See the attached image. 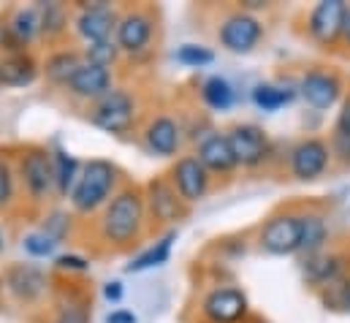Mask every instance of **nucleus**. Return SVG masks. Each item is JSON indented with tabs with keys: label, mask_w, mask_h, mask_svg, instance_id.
<instances>
[{
	"label": "nucleus",
	"mask_w": 350,
	"mask_h": 323,
	"mask_svg": "<svg viewBox=\"0 0 350 323\" xmlns=\"http://www.w3.org/2000/svg\"><path fill=\"white\" fill-rule=\"evenodd\" d=\"M114 166L109 161H90L85 171L79 174L74 190H71V201L79 212H90L95 207H100L106 201V196L111 193L114 185Z\"/></svg>",
	"instance_id": "f03ea898"
},
{
	"label": "nucleus",
	"mask_w": 350,
	"mask_h": 323,
	"mask_svg": "<svg viewBox=\"0 0 350 323\" xmlns=\"http://www.w3.org/2000/svg\"><path fill=\"white\" fill-rule=\"evenodd\" d=\"M55 244L57 240L52 237V234H30V237H25V250L30 253V255H36V258H44V255H52V250H55Z\"/></svg>",
	"instance_id": "2f4dec72"
},
{
	"label": "nucleus",
	"mask_w": 350,
	"mask_h": 323,
	"mask_svg": "<svg viewBox=\"0 0 350 323\" xmlns=\"http://www.w3.org/2000/svg\"><path fill=\"white\" fill-rule=\"evenodd\" d=\"M103 296H106L109 302H120V296H122V285H120V283H109V285L103 288Z\"/></svg>",
	"instance_id": "58836bf2"
},
{
	"label": "nucleus",
	"mask_w": 350,
	"mask_h": 323,
	"mask_svg": "<svg viewBox=\"0 0 350 323\" xmlns=\"http://www.w3.org/2000/svg\"><path fill=\"white\" fill-rule=\"evenodd\" d=\"M261 244L271 255H291L301 250V218L282 215L266 223L261 231Z\"/></svg>",
	"instance_id": "20e7f679"
},
{
	"label": "nucleus",
	"mask_w": 350,
	"mask_h": 323,
	"mask_svg": "<svg viewBox=\"0 0 350 323\" xmlns=\"http://www.w3.org/2000/svg\"><path fill=\"white\" fill-rule=\"evenodd\" d=\"M228 144L234 150V158L242 166H258L266 158L269 139L258 125H239L228 133Z\"/></svg>",
	"instance_id": "6e6552de"
},
{
	"label": "nucleus",
	"mask_w": 350,
	"mask_h": 323,
	"mask_svg": "<svg viewBox=\"0 0 350 323\" xmlns=\"http://www.w3.org/2000/svg\"><path fill=\"white\" fill-rule=\"evenodd\" d=\"M52 171H55L57 190L60 193H68V188L74 185V177H77V161L68 153H57L55 161H52Z\"/></svg>",
	"instance_id": "bb28decb"
},
{
	"label": "nucleus",
	"mask_w": 350,
	"mask_h": 323,
	"mask_svg": "<svg viewBox=\"0 0 350 323\" xmlns=\"http://www.w3.org/2000/svg\"><path fill=\"white\" fill-rule=\"evenodd\" d=\"M299 90H301L304 101H307L312 109H329V106L337 103L342 84H340L337 77H332V74L312 71V74H307V77L301 79V87H299Z\"/></svg>",
	"instance_id": "9b49d317"
},
{
	"label": "nucleus",
	"mask_w": 350,
	"mask_h": 323,
	"mask_svg": "<svg viewBox=\"0 0 350 323\" xmlns=\"http://www.w3.org/2000/svg\"><path fill=\"white\" fill-rule=\"evenodd\" d=\"M291 98H293V90H288V87H274V84H261V87H256V92H253L256 106L263 109V112H277L280 106L291 103Z\"/></svg>",
	"instance_id": "5701e85b"
},
{
	"label": "nucleus",
	"mask_w": 350,
	"mask_h": 323,
	"mask_svg": "<svg viewBox=\"0 0 350 323\" xmlns=\"http://www.w3.org/2000/svg\"><path fill=\"white\" fill-rule=\"evenodd\" d=\"M36 74H38L36 63L30 57H25V55H14V57H8V60L0 63V81L3 84H11V87L30 84V81L36 79Z\"/></svg>",
	"instance_id": "a211bd4d"
},
{
	"label": "nucleus",
	"mask_w": 350,
	"mask_h": 323,
	"mask_svg": "<svg viewBox=\"0 0 350 323\" xmlns=\"http://www.w3.org/2000/svg\"><path fill=\"white\" fill-rule=\"evenodd\" d=\"M63 25H66V14H63V8L57 3L41 5V30L46 36H57L63 30Z\"/></svg>",
	"instance_id": "c85d7f7f"
},
{
	"label": "nucleus",
	"mask_w": 350,
	"mask_h": 323,
	"mask_svg": "<svg viewBox=\"0 0 350 323\" xmlns=\"http://www.w3.org/2000/svg\"><path fill=\"white\" fill-rule=\"evenodd\" d=\"M22 177H25L27 190H30L36 198L46 196V190H49L52 182H55L52 161H49L44 153H30V155H25V161H22Z\"/></svg>",
	"instance_id": "ddd939ff"
},
{
	"label": "nucleus",
	"mask_w": 350,
	"mask_h": 323,
	"mask_svg": "<svg viewBox=\"0 0 350 323\" xmlns=\"http://www.w3.org/2000/svg\"><path fill=\"white\" fill-rule=\"evenodd\" d=\"M147 142L158 155H174L179 147V128L172 117H158L150 131H147Z\"/></svg>",
	"instance_id": "f3484780"
},
{
	"label": "nucleus",
	"mask_w": 350,
	"mask_h": 323,
	"mask_svg": "<svg viewBox=\"0 0 350 323\" xmlns=\"http://www.w3.org/2000/svg\"><path fill=\"white\" fill-rule=\"evenodd\" d=\"M326 163H329V147L318 139H307L293 150L291 168L296 179H315L326 171Z\"/></svg>",
	"instance_id": "1a4fd4ad"
},
{
	"label": "nucleus",
	"mask_w": 350,
	"mask_h": 323,
	"mask_svg": "<svg viewBox=\"0 0 350 323\" xmlns=\"http://www.w3.org/2000/svg\"><path fill=\"white\" fill-rule=\"evenodd\" d=\"M109 84H111V77H109V68H100V66H79V71L71 77L68 87L74 95L79 98H103L109 92Z\"/></svg>",
	"instance_id": "4468645a"
},
{
	"label": "nucleus",
	"mask_w": 350,
	"mask_h": 323,
	"mask_svg": "<svg viewBox=\"0 0 350 323\" xmlns=\"http://www.w3.org/2000/svg\"><path fill=\"white\" fill-rule=\"evenodd\" d=\"M174 240H176V234H166L155 247H150L147 253H142V255L128 266V272H144V269H152V266L166 263L169 255H172V244H174Z\"/></svg>",
	"instance_id": "412c9836"
},
{
	"label": "nucleus",
	"mask_w": 350,
	"mask_h": 323,
	"mask_svg": "<svg viewBox=\"0 0 350 323\" xmlns=\"http://www.w3.org/2000/svg\"><path fill=\"white\" fill-rule=\"evenodd\" d=\"M77 25H79V33L88 38L90 44H100V41H109V36H111L114 14L109 11V5L103 0L85 3V11H82Z\"/></svg>",
	"instance_id": "f8f14e48"
},
{
	"label": "nucleus",
	"mask_w": 350,
	"mask_h": 323,
	"mask_svg": "<svg viewBox=\"0 0 350 323\" xmlns=\"http://www.w3.org/2000/svg\"><path fill=\"white\" fill-rule=\"evenodd\" d=\"M334 153H337L342 161H350V133L334 128Z\"/></svg>",
	"instance_id": "473e14b6"
},
{
	"label": "nucleus",
	"mask_w": 350,
	"mask_h": 323,
	"mask_svg": "<svg viewBox=\"0 0 350 323\" xmlns=\"http://www.w3.org/2000/svg\"><path fill=\"white\" fill-rule=\"evenodd\" d=\"M204 101L212 109L226 112L234 103V90H231V84L223 79V77H212V79H206V84H204Z\"/></svg>",
	"instance_id": "b1692460"
},
{
	"label": "nucleus",
	"mask_w": 350,
	"mask_h": 323,
	"mask_svg": "<svg viewBox=\"0 0 350 323\" xmlns=\"http://www.w3.org/2000/svg\"><path fill=\"white\" fill-rule=\"evenodd\" d=\"M8 283H11L14 294H16V296H25V299H33V296L41 291V285H44L41 274H38L36 269H30V266H19V269H14L11 277H8Z\"/></svg>",
	"instance_id": "4be33fe9"
},
{
	"label": "nucleus",
	"mask_w": 350,
	"mask_h": 323,
	"mask_svg": "<svg viewBox=\"0 0 350 323\" xmlns=\"http://www.w3.org/2000/svg\"><path fill=\"white\" fill-rule=\"evenodd\" d=\"M345 36H348V41H350V11H348V19H345Z\"/></svg>",
	"instance_id": "ea45409f"
},
{
	"label": "nucleus",
	"mask_w": 350,
	"mask_h": 323,
	"mask_svg": "<svg viewBox=\"0 0 350 323\" xmlns=\"http://www.w3.org/2000/svg\"><path fill=\"white\" fill-rule=\"evenodd\" d=\"M8 30H11L14 41L22 47V44H27V41L41 30V14H38L36 8H22V11H16V16H14V22L8 25Z\"/></svg>",
	"instance_id": "aec40b11"
},
{
	"label": "nucleus",
	"mask_w": 350,
	"mask_h": 323,
	"mask_svg": "<svg viewBox=\"0 0 350 323\" xmlns=\"http://www.w3.org/2000/svg\"><path fill=\"white\" fill-rule=\"evenodd\" d=\"M92 122L100 128V131H109V133H125L131 125H133V101L128 92L122 90H111L106 92L95 112H92Z\"/></svg>",
	"instance_id": "7ed1b4c3"
},
{
	"label": "nucleus",
	"mask_w": 350,
	"mask_h": 323,
	"mask_svg": "<svg viewBox=\"0 0 350 323\" xmlns=\"http://www.w3.org/2000/svg\"><path fill=\"white\" fill-rule=\"evenodd\" d=\"M142 218H144L142 198L136 193L125 190L109 204V209L103 215V234L117 244L131 242L142 229Z\"/></svg>",
	"instance_id": "f257e3e1"
},
{
	"label": "nucleus",
	"mask_w": 350,
	"mask_h": 323,
	"mask_svg": "<svg viewBox=\"0 0 350 323\" xmlns=\"http://www.w3.org/2000/svg\"><path fill=\"white\" fill-rule=\"evenodd\" d=\"M176 60H179V63H185V66H190V68H201V66H209V63L215 60V55H212L206 47L185 44V47H179Z\"/></svg>",
	"instance_id": "cd10ccee"
},
{
	"label": "nucleus",
	"mask_w": 350,
	"mask_h": 323,
	"mask_svg": "<svg viewBox=\"0 0 350 323\" xmlns=\"http://www.w3.org/2000/svg\"><path fill=\"white\" fill-rule=\"evenodd\" d=\"M57 266L60 269H74V272H88L90 263L85 258H79V255H60L57 258Z\"/></svg>",
	"instance_id": "72a5a7b5"
},
{
	"label": "nucleus",
	"mask_w": 350,
	"mask_h": 323,
	"mask_svg": "<svg viewBox=\"0 0 350 323\" xmlns=\"http://www.w3.org/2000/svg\"><path fill=\"white\" fill-rule=\"evenodd\" d=\"M337 131L350 133V98L342 103V112H340V120H337Z\"/></svg>",
	"instance_id": "4c0bfd02"
},
{
	"label": "nucleus",
	"mask_w": 350,
	"mask_h": 323,
	"mask_svg": "<svg viewBox=\"0 0 350 323\" xmlns=\"http://www.w3.org/2000/svg\"><path fill=\"white\" fill-rule=\"evenodd\" d=\"M152 36V22L144 14H128L117 25V44L125 52H142Z\"/></svg>",
	"instance_id": "2eb2a0df"
},
{
	"label": "nucleus",
	"mask_w": 350,
	"mask_h": 323,
	"mask_svg": "<svg viewBox=\"0 0 350 323\" xmlns=\"http://www.w3.org/2000/svg\"><path fill=\"white\" fill-rule=\"evenodd\" d=\"M261 38V22L250 14H234L226 19V25L220 27V41L226 49L237 52V55H247Z\"/></svg>",
	"instance_id": "423d86ee"
},
{
	"label": "nucleus",
	"mask_w": 350,
	"mask_h": 323,
	"mask_svg": "<svg viewBox=\"0 0 350 323\" xmlns=\"http://www.w3.org/2000/svg\"><path fill=\"white\" fill-rule=\"evenodd\" d=\"M106 323H136V315L128 310H114V313H109Z\"/></svg>",
	"instance_id": "e433bc0d"
},
{
	"label": "nucleus",
	"mask_w": 350,
	"mask_h": 323,
	"mask_svg": "<svg viewBox=\"0 0 350 323\" xmlns=\"http://www.w3.org/2000/svg\"><path fill=\"white\" fill-rule=\"evenodd\" d=\"M204 315L212 323H237L247 315V296L237 288H217L204 299Z\"/></svg>",
	"instance_id": "0eeeda50"
},
{
	"label": "nucleus",
	"mask_w": 350,
	"mask_h": 323,
	"mask_svg": "<svg viewBox=\"0 0 350 323\" xmlns=\"http://www.w3.org/2000/svg\"><path fill=\"white\" fill-rule=\"evenodd\" d=\"M348 5L342 0H323L315 5L310 16V33L321 44L337 41L340 33H345V19H348Z\"/></svg>",
	"instance_id": "39448f33"
},
{
	"label": "nucleus",
	"mask_w": 350,
	"mask_h": 323,
	"mask_svg": "<svg viewBox=\"0 0 350 323\" xmlns=\"http://www.w3.org/2000/svg\"><path fill=\"white\" fill-rule=\"evenodd\" d=\"M0 250H3V231H0Z\"/></svg>",
	"instance_id": "a19ab883"
},
{
	"label": "nucleus",
	"mask_w": 350,
	"mask_h": 323,
	"mask_svg": "<svg viewBox=\"0 0 350 323\" xmlns=\"http://www.w3.org/2000/svg\"><path fill=\"white\" fill-rule=\"evenodd\" d=\"M150 207H152L158 220H176V215H179L176 193L166 182H161V179L150 182Z\"/></svg>",
	"instance_id": "6ab92c4d"
},
{
	"label": "nucleus",
	"mask_w": 350,
	"mask_h": 323,
	"mask_svg": "<svg viewBox=\"0 0 350 323\" xmlns=\"http://www.w3.org/2000/svg\"><path fill=\"white\" fill-rule=\"evenodd\" d=\"M114 57H117V47H114L111 41L92 44V47L88 49L90 66H100V68H106V66H111V63H114Z\"/></svg>",
	"instance_id": "7c9ffc66"
},
{
	"label": "nucleus",
	"mask_w": 350,
	"mask_h": 323,
	"mask_svg": "<svg viewBox=\"0 0 350 323\" xmlns=\"http://www.w3.org/2000/svg\"><path fill=\"white\" fill-rule=\"evenodd\" d=\"M88 310L85 307H68L63 310V315L57 318V323H88Z\"/></svg>",
	"instance_id": "f704fd0d"
},
{
	"label": "nucleus",
	"mask_w": 350,
	"mask_h": 323,
	"mask_svg": "<svg viewBox=\"0 0 350 323\" xmlns=\"http://www.w3.org/2000/svg\"><path fill=\"white\" fill-rule=\"evenodd\" d=\"M198 161L204 163L206 171H228L237 166V158H234V150L228 144V136H209L201 147H198Z\"/></svg>",
	"instance_id": "dca6fc26"
},
{
	"label": "nucleus",
	"mask_w": 350,
	"mask_h": 323,
	"mask_svg": "<svg viewBox=\"0 0 350 323\" xmlns=\"http://www.w3.org/2000/svg\"><path fill=\"white\" fill-rule=\"evenodd\" d=\"M337 269H340V258H334V255L307 263V272H310V280H312V283H326V280H332V277L337 274Z\"/></svg>",
	"instance_id": "c756f323"
},
{
	"label": "nucleus",
	"mask_w": 350,
	"mask_h": 323,
	"mask_svg": "<svg viewBox=\"0 0 350 323\" xmlns=\"http://www.w3.org/2000/svg\"><path fill=\"white\" fill-rule=\"evenodd\" d=\"M8 198H11V171L0 161V204H5Z\"/></svg>",
	"instance_id": "c9c22d12"
},
{
	"label": "nucleus",
	"mask_w": 350,
	"mask_h": 323,
	"mask_svg": "<svg viewBox=\"0 0 350 323\" xmlns=\"http://www.w3.org/2000/svg\"><path fill=\"white\" fill-rule=\"evenodd\" d=\"M79 57L74 55V52H63V55H55L49 63H46V74L52 77L55 81H63V84H68L71 77L79 71Z\"/></svg>",
	"instance_id": "393cba45"
},
{
	"label": "nucleus",
	"mask_w": 350,
	"mask_h": 323,
	"mask_svg": "<svg viewBox=\"0 0 350 323\" xmlns=\"http://www.w3.org/2000/svg\"><path fill=\"white\" fill-rule=\"evenodd\" d=\"M174 185L185 201H198L206 193L209 174L198 158H182L174 166Z\"/></svg>",
	"instance_id": "9d476101"
},
{
	"label": "nucleus",
	"mask_w": 350,
	"mask_h": 323,
	"mask_svg": "<svg viewBox=\"0 0 350 323\" xmlns=\"http://www.w3.org/2000/svg\"><path fill=\"white\" fill-rule=\"evenodd\" d=\"M326 242V223L321 218H301V250L318 253Z\"/></svg>",
	"instance_id": "a878e982"
}]
</instances>
